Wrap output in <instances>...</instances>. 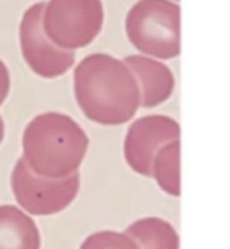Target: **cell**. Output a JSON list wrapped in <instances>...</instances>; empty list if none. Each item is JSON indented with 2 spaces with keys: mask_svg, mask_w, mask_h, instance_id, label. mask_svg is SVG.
<instances>
[{
  "mask_svg": "<svg viewBox=\"0 0 230 249\" xmlns=\"http://www.w3.org/2000/svg\"><path fill=\"white\" fill-rule=\"evenodd\" d=\"M138 249H180L177 232L170 222L149 217L135 221L126 229Z\"/></svg>",
  "mask_w": 230,
  "mask_h": 249,
  "instance_id": "obj_3",
  "label": "cell"
},
{
  "mask_svg": "<svg viewBox=\"0 0 230 249\" xmlns=\"http://www.w3.org/2000/svg\"><path fill=\"white\" fill-rule=\"evenodd\" d=\"M0 139H1V131H0Z\"/></svg>",
  "mask_w": 230,
  "mask_h": 249,
  "instance_id": "obj_5",
  "label": "cell"
},
{
  "mask_svg": "<svg viewBox=\"0 0 230 249\" xmlns=\"http://www.w3.org/2000/svg\"><path fill=\"white\" fill-rule=\"evenodd\" d=\"M75 181L45 183L32 178L17 170L14 178V192L18 203L33 215H51L63 211L75 197Z\"/></svg>",
  "mask_w": 230,
  "mask_h": 249,
  "instance_id": "obj_1",
  "label": "cell"
},
{
  "mask_svg": "<svg viewBox=\"0 0 230 249\" xmlns=\"http://www.w3.org/2000/svg\"><path fill=\"white\" fill-rule=\"evenodd\" d=\"M80 249H138V247L126 233L100 231L88 237Z\"/></svg>",
  "mask_w": 230,
  "mask_h": 249,
  "instance_id": "obj_4",
  "label": "cell"
},
{
  "mask_svg": "<svg viewBox=\"0 0 230 249\" xmlns=\"http://www.w3.org/2000/svg\"><path fill=\"white\" fill-rule=\"evenodd\" d=\"M0 249H41L36 223L14 206H0Z\"/></svg>",
  "mask_w": 230,
  "mask_h": 249,
  "instance_id": "obj_2",
  "label": "cell"
}]
</instances>
